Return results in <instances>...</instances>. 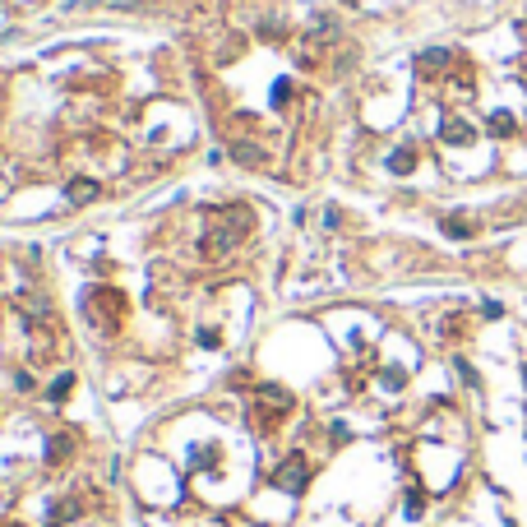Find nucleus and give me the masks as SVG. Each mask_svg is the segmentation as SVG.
<instances>
[{
    "label": "nucleus",
    "mask_w": 527,
    "mask_h": 527,
    "mask_svg": "<svg viewBox=\"0 0 527 527\" xmlns=\"http://www.w3.org/2000/svg\"><path fill=\"white\" fill-rule=\"evenodd\" d=\"M250 232H255V213H250L246 203H227V208L213 213V227H208V236L199 241V255L203 259H227Z\"/></svg>",
    "instance_id": "1"
},
{
    "label": "nucleus",
    "mask_w": 527,
    "mask_h": 527,
    "mask_svg": "<svg viewBox=\"0 0 527 527\" xmlns=\"http://www.w3.org/2000/svg\"><path fill=\"white\" fill-rule=\"evenodd\" d=\"M287 412H292V393H287V388H278V384H264L259 393H255V403H250V417H255V426H259V430H273Z\"/></svg>",
    "instance_id": "2"
},
{
    "label": "nucleus",
    "mask_w": 527,
    "mask_h": 527,
    "mask_svg": "<svg viewBox=\"0 0 527 527\" xmlns=\"http://www.w3.org/2000/svg\"><path fill=\"white\" fill-rule=\"evenodd\" d=\"M88 315H93V324L102 328V333H116V324H121L125 315V301L116 287H93L88 292Z\"/></svg>",
    "instance_id": "3"
},
{
    "label": "nucleus",
    "mask_w": 527,
    "mask_h": 527,
    "mask_svg": "<svg viewBox=\"0 0 527 527\" xmlns=\"http://www.w3.org/2000/svg\"><path fill=\"white\" fill-rule=\"evenodd\" d=\"M306 481H310V467H306V458L301 453H292V458H282V467L273 472V486L278 490H306Z\"/></svg>",
    "instance_id": "4"
},
{
    "label": "nucleus",
    "mask_w": 527,
    "mask_h": 527,
    "mask_svg": "<svg viewBox=\"0 0 527 527\" xmlns=\"http://www.w3.org/2000/svg\"><path fill=\"white\" fill-rule=\"evenodd\" d=\"M449 65H453V51L435 47V51H421V56H417V74H421V79H430V74H444Z\"/></svg>",
    "instance_id": "5"
},
{
    "label": "nucleus",
    "mask_w": 527,
    "mask_h": 527,
    "mask_svg": "<svg viewBox=\"0 0 527 527\" xmlns=\"http://www.w3.org/2000/svg\"><path fill=\"white\" fill-rule=\"evenodd\" d=\"M439 139H444V143H458V148H463V143L477 139V130H472L463 116H444V125H439Z\"/></svg>",
    "instance_id": "6"
},
{
    "label": "nucleus",
    "mask_w": 527,
    "mask_h": 527,
    "mask_svg": "<svg viewBox=\"0 0 527 527\" xmlns=\"http://www.w3.org/2000/svg\"><path fill=\"white\" fill-rule=\"evenodd\" d=\"M97 195H102V186L88 181V176H74V181H70V199H74V203H93Z\"/></svg>",
    "instance_id": "7"
},
{
    "label": "nucleus",
    "mask_w": 527,
    "mask_h": 527,
    "mask_svg": "<svg viewBox=\"0 0 527 527\" xmlns=\"http://www.w3.org/2000/svg\"><path fill=\"white\" fill-rule=\"evenodd\" d=\"M513 130H518V125H513L509 111H495V116H490V135H495V139H509Z\"/></svg>",
    "instance_id": "8"
},
{
    "label": "nucleus",
    "mask_w": 527,
    "mask_h": 527,
    "mask_svg": "<svg viewBox=\"0 0 527 527\" xmlns=\"http://www.w3.org/2000/svg\"><path fill=\"white\" fill-rule=\"evenodd\" d=\"M388 167H393V171H398V176H407V171H412V167H417V153H412V148H398V153H393V157H388Z\"/></svg>",
    "instance_id": "9"
},
{
    "label": "nucleus",
    "mask_w": 527,
    "mask_h": 527,
    "mask_svg": "<svg viewBox=\"0 0 527 527\" xmlns=\"http://www.w3.org/2000/svg\"><path fill=\"white\" fill-rule=\"evenodd\" d=\"M477 232V222H467V217H444V236H472Z\"/></svg>",
    "instance_id": "10"
},
{
    "label": "nucleus",
    "mask_w": 527,
    "mask_h": 527,
    "mask_svg": "<svg viewBox=\"0 0 527 527\" xmlns=\"http://www.w3.org/2000/svg\"><path fill=\"white\" fill-rule=\"evenodd\" d=\"M65 453H70V435H51V444H47V463H61Z\"/></svg>",
    "instance_id": "11"
},
{
    "label": "nucleus",
    "mask_w": 527,
    "mask_h": 527,
    "mask_svg": "<svg viewBox=\"0 0 527 527\" xmlns=\"http://www.w3.org/2000/svg\"><path fill=\"white\" fill-rule=\"evenodd\" d=\"M70 384H74V375H61V379L51 384V393H47V398H51V403H61L65 393H70Z\"/></svg>",
    "instance_id": "12"
}]
</instances>
